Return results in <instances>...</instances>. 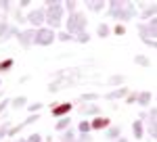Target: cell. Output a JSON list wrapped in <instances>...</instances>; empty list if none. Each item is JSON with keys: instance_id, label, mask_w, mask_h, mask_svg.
<instances>
[{"instance_id": "cell-33", "label": "cell", "mask_w": 157, "mask_h": 142, "mask_svg": "<svg viewBox=\"0 0 157 142\" xmlns=\"http://www.w3.org/2000/svg\"><path fill=\"white\" fill-rule=\"evenodd\" d=\"M4 106H6V100H4V103H0V113L4 111Z\"/></svg>"}, {"instance_id": "cell-2", "label": "cell", "mask_w": 157, "mask_h": 142, "mask_svg": "<svg viewBox=\"0 0 157 142\" xmlns=\"http://www.w3.org/2000/svg\"><path fill=\"white\" fill-rule=\"evenodd\" d=\"M86 27V17L80 13H71L69 21H67V34H84Z\"/></svg>"}, {"instance_id": "cell-34", "label": "cell", "mask_w": 157, "mask_h": 142, "mask_svg": "<svg viewBox=\"0 0 157 142\" xmlns=\"http://www.w3.org/2000/svg\"><path fill=\"white\" fill-rule=\"evenodd\" d=\"M117 142H128V140H124V138H120V140H117Z\"/></svg>"}, {"instance_id": "cell-4", "label": "cell", "mask_w": 157, "mask_h": 142, "mask_svg": "<svg viewBox=\"0 0 157 142\" xmlns=\"http://www.w3.org/2000/svg\"><path fill=\"white\" fill-rule=\"evenodd\" d=\"M52 40H55L52 29H38L36 32V44H40V46H48Z\"/></svg>"}, {"instance_id": "cell-22", "label": "cell", "mask_w": 157, "mask_h": 142, "mask_svg": "<svg viewBox=\"0 0 157 142\" xmlns=\"http://www.w3.org/2000/svg\"><path fill=\"white\" fill-rule=\"evenodd\" d=\"M40 140H42V136H40V134H32V136L27 138V142H40Z\"/></svg>"}, {"instance_id": "cell-24", "label": "cell", "mask_w": 157, "mask_h": 142, "mask_svg": "<svg viewBox=\"0 0 157 142\" xmlns=\"http://www.w3.org/2000/svg\"><path fill=\"white\" fill-rule=\"evenodd\" d=\"M97 96L98 94H84V96H82V100H94Z\"/></svg>"}, {"instance_id": "cell-16", "label": "cell", "mask_w": 157, "mask_h": 142, "mask_svg": "<svg viewBox=\"0 0 157 142\" xmlns=\"http://www.w3.org/2000/svg\"><path fill=\"white\" fill-rule=\"evenodd\" d=\"M107 136H109V138H117V136H120V128H117V125H115V128H109Z\"/></svg>"}, {"instance_id": "cell-27", "label": "cell", "mask_w": 157, "mask_h": 142, "mask_svg": "<svg viewBox=\"0 0 157 142\" xmlns=\"http://www.w3.org/2000/svg\"><path fill=\"white\" fill-rule=\"evenodd\" d=\"M36 109H42V103H36V105L29 106V111H36Z\"/></svg>"}, {"instance_id": "cell-30", "label": "cell", "mask_w": 157, "mask_h": 142, "mask_svg": "<svg viewBox=\"0 0 157 142\" xmlns=\"http://www.w3.org/2000/svg\"><path fill=\"white\" fill-rule=\"evenodd\" d=\"M2 32H6V23H2V21H0V34H2Z\"/></svg>"}, {"instance_id": "cell-25", "label": "cell", "mask_w": 157, "mask_h": 142, "mask_svg": "<svg viewBox=\"0 0 157 142\" xmlns=\"http://www.w3.org/2000/svg\"><path fill=\"white\" fill-rule=\"evenodd\" d=\"M69 38H71V34H61V36H59V40H61V42H67Z\"/></svg>"}, {"instance_id": "cell-21", "label": "cell", "mask_w": 157, "mask_h": 142, "mask_svg": "<svg viewBox=\"0 0 157 142\" xmlns=\"http://www.w3.org/2000/svg\"><path fill=\"white\" fill-rule=\"evenodd\" d=\"M11 65H13V61H11V59H6V61H4V63H0V71L9 69V67H11Z\"/></svg>"}, {"instance_id": "cell-14", "label": "cell", "mask_w": 157, "mask_h": 142, "mask_svg": "<svg viewBox=\"0 0 157 142\" xmlns=\"http://www.w3.org/2000/svg\"><path fill=\"white\" fill-rule=\"evenodd\" d=\"M82 113H88V115H97V113H98V106L88 105V106H84V109H82Z\"/></svg>"}, {"instance_id": "cell-5", "label": "cell", "mask_w": 157, "mask_h": 142, "mask_svg": "<svg viewBox=\"0 0 157 142\" xmlns=\"http://www.w3.org/2000/svg\"><path fill=\"white\" fill-rule=\"evenodd\" d=\"M17 36H19V42H21L23 46H29V44L36 40V34H34L32 29H29V32H21V34H17Z\"/></svg>"}, {"instance_id": "cell-12", "label": "cell", "mask_w": 157, "mask_h": 142, "mask_svg": "<svg viewBox=\"0 0 157 142\" xmlns=\"http://www.w3.org/2000/svg\"><path fill=\"white\" fill-rule=\"evenodd\" d=\"M136 100H138L143 106H147V105H149V100H151V92H143L140 96H136Z\"/></svg>"}, {"instance_id": "cell-32", "label": "cell", "mask_w": 157, "mask_h": 142, "mask_svg": "<svg viewBox=\"0 0 157 142\" xmlns=\"http://www.w3.org/2000/svg\"><path fill=\"white\" fill-rule=\"evenodd\" d=\"M6 6H9V2H6V0H2V2H0V9H6Z\"/></svg>"}, {"instance_id": "cell-10", "label": "cell", "mask_w": 157, "mask_h": 142, "mask_svg": "<svg viewBox=\"0 0 157 142\" xmlns=\"http://www.w3.org/2000/svg\"><path fill=\"white\" fill-rule=\"evenodd\" d=\"M126 92H128L126 88H117L115 92H109L107 98H109V100H113V98H124V96H126Z\"/></svg>"}, {"instance_id": "cell-9", "label": "cell", "mask_w": 157, "mask_h": 142, "mask_svg": "<svg viewBox=\"0 0 157 142\" xmlns=\"http://www.w3.org/2000/svg\"><path fill=\"white\" fill-rule=\"evenodd\" d=\"M86 6H88V9H92V11H101V9L105 6V2H103V0H88V2H86Z\"/></svg>"}, {"instance_id": "cell-28", "label": "cell", "mask_w": 157, "mask_h": 142, "mask_svg": "<svg viewBox=\"0 0 157 142\" xmlns=\"http://www.w3.org/2000/svg\"><path fill=\"white\" fill-rule=\"evenodd\" d=\"M124 32H126V29H124L121 25H120V27H115V34H117V36H121V34H124Z\"/></svg>"}, {"instance_id": "cell-20", "label": "cell", "mask_w": 157, "mask_h": 142, "mask_svg": "<svg viewBox=\"0 0 157 142\" xmlns=\"http://www.w3.org/2000/svg\"><path fill=\"white\" fill-rule=\"evenodd\" d=\"M109 34V29H107V25H101V27H98V36H101V38H105V36Z\"/></svg>"}, {"instance_id": "cell-11", "label": "cell", "mask_w": 157, "mask_h": 142, "mask_svg": "<svg viewBox=\"0 0 157 142\" xmlns=\"http://www.w3.org/2000/svg\"><path fill=\"white\" fill-rule=\"evenodd\" d=\"M69 109H71V105H69V103H63V105H59L55 111H52V113H55V115H65Z\"/></svg>"}, {"instance_id": "cell-6", "label": "cell", "mask_w": 157, "mask_h": 142, "mask_svg": "<svg viewBox=\"0 0 157 142\" xmlns=\"http://www.w3.org/2000/svg\"><path fill=\"white\" fill-rule=\"evenodd\" d=\"M27 19H29V23H32V25H42V21H44V13H42V11H32Z\"/></svg>"}, {"instance_id": "cell-19", "label": "cell", "mask_w": 157, "mask_h": 142, "mask_svg": "<svg viewBox=\"0 0 157 142\" xmlns=\"http://www.w3.org/2000/svg\"><path fill=\"white\" fill-rule=\"evenodd\" d=\"M88 130H90V123L82 121V123H80V132H82V134H88Z\"/></svg>"}, {"instance_id": "cell-1", "label": "cell", "mask_w": 157, "mask_h": 142, "mask_svg": "<svg viewBox=\"0 0 157 142\" xmlns=\"http://www.w3.org/2000/svg\"><path fill=\"white\" fill-rule=\"evenodd\" d=\"M50 27H57L61 25V17H63V4L61 2H48V9H46V15Z\"/></svg>"}, {"instance_id": "cell-29", "label": "cell", "mask_w": 157, "mask_h": 142, "mask_svg": "<svg viewBox=\"0 0 157 142\" xmlns=\"http://www.w3.org/2000/svg\"><path fill=\"white\" fill-rule=\"evenodd\" d=\"M151 15H155V9H149V11H145V17H151Z\"/></svg>"}, {"instance_id": "cell-7", "label": "cell", "mask_w": 157, "mask_h": 142, "mask_svg": "<svg viewBox=\"0 0 157 142\" xmlns=\"http://www.w3.org/2000/svg\"><path fill=\"white\" fill-rule=\"evenodd\" d=\"M107 125H109L107 117H97L92 123H90V128H94V130H103V128H107Z\"/></svg>"}, {"instance_id": "cell-13", "label": "cell", "mask_w": 157, "mask_h": 142, "mask_svg": "<svg viewBox=\"0 0 157 142\" xmlns=\"http://www.w3.org/2000/svg\"><path fill=\"white\" fill-rule=\"evenodd\" d=\"M132 132H134V136H136V138H140V136H143V123H140V121H134Z\"/></svg>"}, {"instance_id": "cell-15", "label": "cell", "mask_w": 157, "mask_h": 142, "mask_svg": "<svg viewBox=\"0 0 157 142\" xmlns=\"http://www.w3.org/2000/svg\"><path fill=\"white\" fill-rule=\"evenodd\" d=\"M25 103H27V100H25L23 96H19V98L13 100V106H15V109H21V106H25Z\"/></svg>"}, {"instance_id": "cell-18", "label": "cell", "mask_w": 157, "mask_h": 142, "mask_svg": "<svg viewBox=\"0 0 157 142\" xmlns=\"http://www.w3.org/2000/svg\"><path fill=\"white\" fill-rule=\"evenodd\" d=\"M136 63H138V65H143V67H147V65H149V61H147L143 54H138V57H136Z\"/></svg>"}, {"instance_id": "cell-35", "label": "cell", "mask_w": 157, "mask_h": 142, "mask_svg": "<svg viewBox=\"0 0 157 142\" xmlns=\"http://www.w3.org/2000/svg\"><path fill=\"white\" fill-rule=\"evenodd\" d=\"M17 142H27V140H17Z\"/></svg>"}, {"instance_id": "cell-3", "label": "cell", "mask_w": 157, "mask_h": 142, "mask_svg": "<svg viewBox=\"0 0 157 142\" xmlns=\"http://www.w3.org/2000/svg\"><path fill=\"white\" fill-rule=\"evenodd\" d=\"M111 17H117V19H124V21H128V19H132L134 17V9H128V11H121V2H111V11H109Z\"/></svg>"}, {"instance_id": "cell-23", "label": "cell", "mask_w": 157, "mask_h": 142, "mask_svg": "<svg viewBox=\"0 0 157 142\" xmlns=\"http://www.w3.org/2000/svg\"><path fill=\"white\" fill-rule=\"evenodd\" d=\"M88 40H90V36H88V34H80V36H78V42H88Z\"/></svg>"}, {"instance_id": "cell-8", "label": "cell", "mask_w": 157, "mask_h": 142, "mask_svg": "<svg viewBox=\"0 0 157 142\" xmlns=\"http://www.w3.org/2000/svg\"><path fill=\"white\" fill-rule=\"evenodd\" d=\"M149 132H151V138L157 136V128H155V109H151V115H149Z\"/></svg>"}, {"instance_id": "cell-26", "label": "cell", "mask_w": 157, "mask_h": 142, "mask_svg": "<svg viewBox=\"0 0 157 142\" xmlns=\"http://www.w3.org/2000/svg\"><path fill=\"white\" fill-rule=\"evenodd\" d=\"M121 82V75H117V77H111L109 80V84H120Z\"/></svg>"}, {"instance_id": "cell-31", "label": "cell", "mask_w": 157, "mask_h": 142, "mask_svg": "<svg viewBox=\"0 0 157 142\" xmlns=\"http://www.w3.org/2000/svg\"><path fill=\"white\" fill-rule=\"evenodd\" d=\"M4 134H9V130H6V128H2V130H0V140H2V136H4Z\"/></svg>"}, {"instance_id": "cell-17", "label": "cell", "mask_w": 157, "mask_h": 142, "mask_svg": "<svg viewBox=\"0 0 157 142\" xmlns=\"http://www.w3.org/2000/svg\"><path fill=\"white\" fill-rule=\"evenodd\" d=\"M69 125V117H65V119H61L59 123H57V130H65Z\"/></svg>"}]
</instances>
